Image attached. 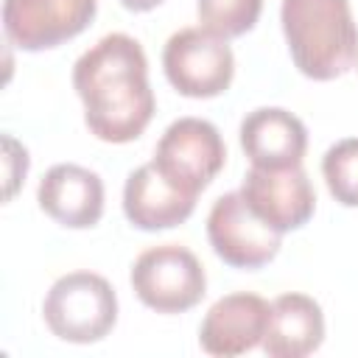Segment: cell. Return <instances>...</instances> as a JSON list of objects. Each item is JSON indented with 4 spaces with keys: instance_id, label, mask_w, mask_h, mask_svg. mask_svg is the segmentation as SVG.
Returning <instances> with one entry per match:
<instances>
[{
    "instance_id": "obj_8",
    "label": "cell",
    "mask_w": 358,
    "mask_h": 358,
    "mask_svg": "<svg viewBox=\"0 0 358 358\" xmlns=\"http://www.w3.org/2000/svg\"><path fill=\"white\" fill-rule=\"evenodd\" d=\"M95 11L98 0H3V31L22 50H50L78 36Z\"/></svg>"
},
{
    "instance_id": "obj_12",
    "label": "cell",
    "mask_w": 358,
    "mask_h": 358,
    "mask_svg": "<svg viewBox=\"0 0 358 358\" xmlns=\"http://www.w3.org/2000/svg\"><path fill=\"white\" fill-rule=\"evenodd\" d=\"M196 196L176 187L154 162L134 168L123 185V213L143 232L173 229L190 218Z\"/></svg>"
},
{
    "instance_id": "obj_16",
    "label": "cell",
    "mask_w": 358,
    "mask_h": 358,
    "mask_svg": "<svg viewBox=\"0 0 358 358\" xmlns=\"http://www.w3.org/2000/svg\"><path fill=\"white\" fill-rule=\"evenodd\" d=\"M322 176L338 204L358 207V137L338 140L324 151Z\"/></svg>"
},
{
    "instance_id": "obj_11",
    "label": "cell",
    "mask_w": 358,
    "mask_h": 358,
    "mask_svg": "<svg viewBox=\"0 0 358 358\" xmlns=\"http://www.w3.org/2000/svg\"><path fill=\"white\" fill-rule=\"evenodd\" d=\"M36 201L56 224L67 229H90L103 215V182L84 165L59 162L42 176Z\"/></svg>"
},
{
    "instance_id": "obj_5",
    "label": "cell",
    "mask_w": 358,
    "mask_h": 358,
    "mask_svg": "<svg viewBox=\"0 0 358 358\" xmlns=\"http://www.w3.org/2000/svg\"><path fill=\"white\" fill-rule=\"evenodd\" d=\"M162 70L179 95L215 98L232 84L235 56L227 39L210 34L207 28H182L165 42Z\"/></svg>"
},
{
    "instance_id": "obj_4",
    "label": "cell",
    "mask_w": 358,
    "mask_h": 358,
    "mask_svg": "<svg viewBox=\"0 0 358 358\" xmlns=\"http://www.w3.org/2000/svg\"><path fill=\"white\" fill-rule=\"evenodd\" d=\"M131 288L137 299L157 313H185L207 294V274L187 246L159 243L134 260Z\"/></svg>"
},
{
    "instance_id": "obj_1",
    "label": "cell",
    "mask_w": 358,
    "mask_h": 358,
    "mask_svg": "<svg viewBox=\"0 0 358 358\" xmlns=\"http://www.w3.org/2000/svg\"><path fill=\"white\" fill-rule=\"evenodd\" d=\"M73 90L84 103L90 134L103 143L137 140L154 117L148 59L129 34H106L73 64Z\"/></svg>"
},
{
    "instance_id": "obj_10",
    "label": "cell",
    "mask_w": 358,
    "mask_h": 358,
    "mask_svg": "<svg viewBox=\"0 0 358 358\" xmlns=\"http://www.w3.org/2000/svg\"><path fill=\"white\" fill-rule=\"evenodd\" d=\"M271 305L249 291L227 294L201 319L199 344L207 355L215 358H235L263 344L268 327Z\"/></svg>"
},
{
    "instance_id": "obj_3",
    "label": "cell",
    "mask_w": 358,
    "mask_h": 358,
    "mask_svg": "<svg viewBox=\"0 0 358 358\" xmlns=\"http://www.w3.org/2000/svg\"><path fill=\"white\" fill-rule=\"evenodd\" d=\"M42 319L62 341L95 344L106 338L117 322L115 288L95 271H70L45 294Z\"/></svg>"
},
{
    "instance_id": "obj_13",
    "label": "cell",
    "mask_w": 358,
    "mask_h": 358,
    "mask_svg": "<svg viewBox=\"0 0 358 358\" xmlns=\"http://www.w3.org/2000/svg\"><path fill=\"white\" fill-rule=\"evenodd\" d=\"M241 148L255 168L302 165L308 151V129L282 106H260L241 120Z\"/></svg>"
},
{
    "instance_id": "obj_7",
    "label": "cell",
    "mask_w": 358,
    "mask_h": 358,
    "mask_svg": "<svg viewBox=\"0 0 358 358\" xmlns=\"http://www.w3.org/2000/svg\"><path fill=\"white\" fill-rule=\"evenodd\" d=\"M207 238L213 252L227 266L252 271L277 257L282 235L249 210L241 190H232L213 201L207 215Z\"/></svg>"
},
{
    "instance_id": "obj_15",
    "label": "cell",
    "mask_w": 358,
    "mask_h": 358,
    "mask_svg": "<svg viewBox=\"0 0 358 358\" xmlns=\"http://www.w3.org/2000/svg\"><path fill=\"white\" fill-rule=\"evenodd\" d=\"M199 22L221 39L249 34L263 11V0H196Z\"/></svg>"
},
{
    "instance_id": "obj_18",
    "label": "cell",
    "mask_w": 358,
    "mask_h": 358,
    "mask_svg": "<svg viewBox=\"0 0 358 358\" xmlns=\"http://www.w3.org/2000/svg\"><path fill=\"white\" fill-rule=\"evenodd\" d=\"M159 3H165V0H120V6H123L126 11H151V8H157Z\"/></svg>"
},
{
    "instance_id": "obj_14",
    "label": "cell",
    "mask_w": 358,
    "mask_h": 358,
    "mask_svg": "<svg viewBox=\"0 0 358 358\" xmlns=\"http://www.w3.org/2000/svg\"><path fill=\"white\" fill-rule=\"evenodd\" d=\"M324 341V313L308 294H280L271 302L263 352L268 358H305Z\"/></svg>"
},
{
    "instance_id": "obj_9",
    "label": "cell",
    "mask_w": 358,
    "mask_h": 358,
    "mask_svg": "<svg viewBox=\"0 0 358 358\" xmlns=\"http://www.w3.org/2000/svg\"><path fill=\"white\" fill-rule=\"evenodd\" d=\"M241 196L249 210L280 235L305 227L316 210V193L302 165L255 168L243 176Z\"/></svg>"
},
{
    "instance_id": "obj_2",
    "label": "cell",
    "mask_w": 358,
    "mask_h": 358,
    "mask_svg": "<svg viewBox=\"0 0 358 358\" xmlns=\"http://www.w3.org/2000/svg\"><path fill=\"white\" fill-rule=\"evenodd\" d=\"M280 22L296 70L333 81L358 62V25L350 0H282Z\"/></svg>"
},
{
    "instance_id": "obj_6",
    "label": "cell",
    "mask_w": 358,
    "mask_h": 358,
    "mask_svg": "<svg viewBox=\"0 0 358 358\" xmlns=\"http://www.w3.org/2000/svg\"><path fill=\"white\" fill-rule=\"evenodd\" d=\"M151 162L176 187L199 199V193L221 173L227 162V145L210 120L179 117L162 131Z\"/></svg>"
},
{
    "instance_id": "obj_17",
    "label": "cell",
    "mask_w": 358,
    "mask_h": 358,
    "mask_svg": "<svg viewBox=\"0 0 358 358\" xmlns=\"http://www.w3.org/2000/svg\"><path fill=\"white\" fill-rule=\"evenodd\" d=\"M3 151H6V201H11V196L17 193V187L25 182L28 173V151L14 140V137H3Z\"/></svg>"
}]
</instances>
